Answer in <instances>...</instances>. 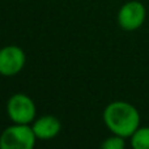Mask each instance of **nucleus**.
<instances>
[{"label": "nucleus", "instance_id": "obj_2", "mask_svg": "<svg viewBox=\"0 0 149 149\" xmlns=\"http://www.w3.org/2000/svg\"><path fill=\"white\" fill-rule=\"evenodd\" d=\"M37 136L33 127L29 124H17L8 127L0 135L1 149H33L36 145Z\"/></svg>", "mask_w": 149, "mask_h": 149}, {"label": "nucleus", "instance_id": "obj_3", "mask_svg": "<svg viewBox=\"0 0 149 149\" xmlns=\"http://www.w3.org/2000/svg\"><path fill=\"white\" fill-rule=\"evenodd\" d=\"M7 113L13 123L29 124L36 118V105L29 95L16 93L8 100Z\"/></svg>", "mask_w": 149, "mask_h": 149}, {"label": "nucleus", "instance_id": "obj_4", "mask_svg": "<svg viewBox=\"0 0 149 149\" xmlns=\"http://www.w3.org/2000/svg\"><path fill=\"white\" fill-rule=\"evenodd\" d=\"M145 7L140 1L132 0L128 1L119 9L118 24L122 29L132 31L139 29L145 21Z\"/></svg>", "mask_w": 149, "mask_h": 149}, {"label": "nucleus", "instance_id": "obj_7", "mask_svg": "<svg viewBox=\"0 0 149 149\" xmlns=\"http://www.w3.org/2000/svg\"><path fill=\"white\" fill-rule=\"evenodd\" d=\"M131 145L135 149H149V127H139L132 134Z\"/></svg>", "mask_w": 149, "mask_h": 149}, {"label": "nucleus", "instance_id": "obj_1", "mask_svg": "<svg viewBox=\"0 0 149 149\" xmlns=\"http://www.w3.org/2000/svg\"><path fill=\"white\" fill-rule=\"evenodd\" d=\"M103 122L114 135L131 137L140 127V114L134 105L123 101L109 103L103 110Z\"/></svg>", "mask_w": 149, "mask_h": 149}, {"label": "nucleus", "instance_id": "obj_5", "mask_svg": "<svg viewBox=\"0 0 149 149\" xmlns=\"http://www.w3.org/2000/svg\"><path fill=\"white\" fill-rule=\"evenodd\" d=\"M25 52L17 46H7L0 50V74L15 76L24 68Z\"/></svg>", "mask_w": 149, "mask_h": 149}, {"label": "nucleus", "instance_id": "obj_8", "mask_svg": "<svg viewBox=\"0 0 149 149\" xmlns=\"http://www.w3.org/2000/svg\"><path fill=\"white\" fill-rule=\"evenodd\" d=\"M101 147L103 149H123L126 147V143H124V137L119 136V135H114V136L107 137L101 144Z\"/></svg>", "mask_w": 149, "mask_h": 149}, {"label": "nucleus", "instance_id": "obj_6", "mask_svg": "<svg viewBox=\"0 0 149 149\" xmlns=\"http://www.w3.org/2000/svg\"><path fill=\"white\" fill-rule=\"evenodd\" d=\"M62 130L59 119L52 115H43L37 119L33 124V131L36 134L37 139L41 140H50L54 139Z\"/></svg>", "mask_w": 149, "mask_h": 149}]
</instances>
